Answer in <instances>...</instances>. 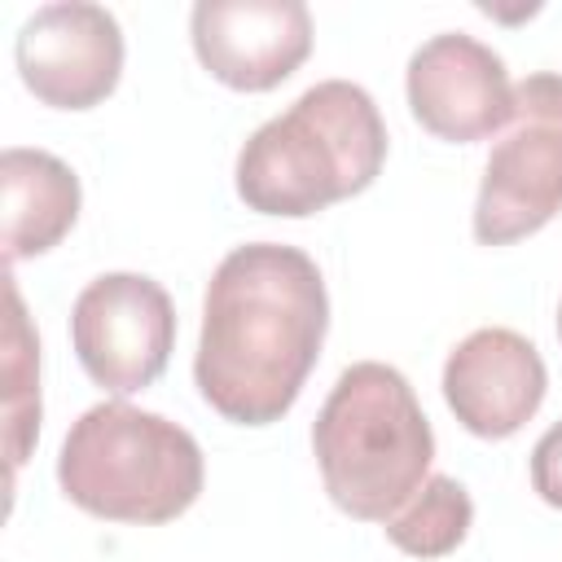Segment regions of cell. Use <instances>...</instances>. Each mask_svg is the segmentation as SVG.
Wrapping results in <instances>:
<instances>
[{"label":"cell","instance_id":"13","mask_svg":"<svg viewBox=\"0 0 562 562\" xmlns=\"http://www.w3.org/2000/svg\"><path fill=\"white\" fill-rule=\"evenodd\" d=\"M470 522H474V501H470V492H465L452 474H430V479L417 487V496H413L395 518H386L382 527H386V540H391L400 553L426 562V558L452 553V549L465 540Z\"/></svg>","mask_w":562,"mask_h":562},{"label":"cell","instance_id":"15","mask_svg":"<svg viewBox=\"0 0 562 562\" xmlns=\"http://www.w3.org/2000/svg\"><path fill=\"white\" fill-rule=\"evenodd\" d=\"M558 342H562V307H558Z\"/></svg>","mask_w":562,"mask_h":562},{"label":"cell","instance_id":"11","mask_svg":"<svg viewBox=\"0 0 562 562\" xmlns=\"http://www.w3.org/2000/svg\"><path fill=\"white\" fill-rule=\"evenodd\" d=\"M79 176L48 149L9 145L0 154L4 259H35L53 250L79 220Z\"/></svg>","mask_w":562,"mask_h":562},{"label":"cell","instance_id":"12","mask_svg":"<svg viewBox=\"0 0 562 562\" xmlns=\"http://www.w3.org/2000/svg\"><path fill=\"white\" fill-rule=\"evenodd\" d=\"M4 457L9 479L40 435V338L26 321L13 272L4 277Z\"/></svg>","mask_w":562,"mask_h":562},{"label":"cell","instance_id":"5","mask_svg":"<svg viewBox=\"0 0 562 562\" xmlns=\"http://www.w3.org/2000/svg\"><path fill=\"white\" fill-rule=\"evenodd\" d=\"M562 211V75L536 70L514 83V119L492 145L479 202V246H509Z\"/></svg>","mask_w":562,"mask_h":562},{"label":"cell","instance_id":"1","mask_svg":"<svg viewBox=\"0 0 562 562\" xmlns=\"http://www.w3.org/2000/svg\"><path fill=\"white\" fill-rule=\"evenodd\" d=\"M329 294L312 255L250 241L220 259L202 299L193 382L237 426L281 422L321 360Z\"/></svg>","mask_w":562,"mask_h":562},{"label":"cell","instance_id":"10","mask_svg":"<svg viewBox=\"0 0 562 562\" xmlns=\"http://www.w3.org/2000/svg\"><path fill=\"white\" fill-rule=\"evenodd\" d=\"M549 373L531 338L505 325L465 334L443 360V400L479 439L518 435L544 404Z\"/></svg>","mask_w":562,"mask_h":562},{"label":"cell","instance_id":"3","mask_svg":"<svg viewBox=\"0 0 562 562\" xmlns=\"http://www.w3.org/2000/svg\"><path fill=\"white\" fill-rule=\"evenodd\" d=\"M312 452L342 514L386 522L430 479L435 435L408 378L382 360H360L325 395L312 422Z\"/></svg>","mask_w":562,"mask_h":562},{"label":"cell","instance_id":"4","mask_svg":"<svg viewBox=\"0 0 562 562\" xmlns=\"http://www.w3.org/2000/svg\"><path fill=\"white\" fill-rule=\"evenodd\" d=\"M198 439L136 404H92L61 439L57 483L70 505L105 522L154 527L180 518L202 496Z\"/></svg>","mask_w":562,"mask_h":562},{"label":"cell","instance_id":"14","mask_svg":"<svg viewBox=\"0 0 562 562\" xmlns=\"http://www.w3.org/2000/svg\"><path fill=\"white\" fill-rule=\"evenodd\" d=\"M531 487L544 505L562 509V422H553L531 448Z\"/></svg>","mask_w":562,"mask_h":562},{"label":"cell","instance_id":"8","mask_svg":"<svg viewBox=\"0 0 562 562\" xmlns=\"http://www.w3.org/2000/svg\"><path fill=\"white\" fill-rule=\"evenodd\" d=\"M189 35L211 79L233 92H268L307 61L312 13L303 0H198Z\"/></svg>","mask_w":562,"mask_h":562},{"label":"cell","instance_id":"2","mask_svg":"<svg viewBox=\"0 0 562 562\" xmlns=\"http://www.w3.org/2000/svg\"><path fill=\"white\" fill-rule=\"evenodd\" d=\"M386 162V123L351 79L312 83L237 154V198L259 215L303 220L364 193Z\"/></svg>","mask_w":562,"mask_h":562},{"label":"cell","instance_id":"7","mask_svg":"<svg viewBox=\"0 0 562 562\" xmlns=\"http://www.w3.org/2000/svg\"><path fill=\"white\" fill-rule=\"evenodd\" d=\"M26 92L53 110L101 105L123 75V26L110 9L61 0L35 9L13 44Z\"/></svg>","mask_w":562,"mask_h":562},{"label":"cell","instance_id":"9","mask_svg":"<svg viewBox=\"0 0 562 562\" xmlns=\"http://www.w3.org/2000/svg\"><path fill=\"white\" fill-rule=\"evenodd\" d=\"M404 92L413 119L452 145H474L514 119V83L501 53L461 31L430 35L408 57Z\"/></svg>","mask_w":562,"mask_h":562},{"label":"cell","instance_id":"6","mask_svg":"<svg viewBox=\"0 0 562 562\" xmlns=\"http://www.w3.org/2000/svg\"><path fill=\"white\" fill-rule=\"evenodd\" d=\"M70 347L83 373L110 395L145 391L171 360L176 307L154 277L105 272L70 307Z\"/></svg>","mask_w":562,"mask_h":562}]
</instances>
